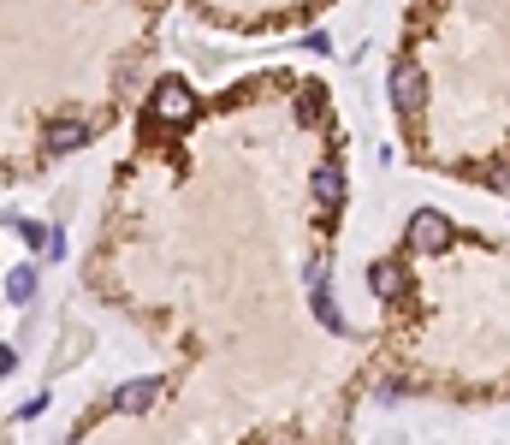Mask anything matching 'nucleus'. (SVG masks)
<instances>
[{
	"label": "nucleus",
	"mask_w": 510,
	"mask_h": 445,
	"mask_svg": "<svg viewBox=\"0 0 510 445\" xmlns=\"http://www.w3.org/2000/svg\"><path fill=\"white\" fill-rule=\"evenodd\" d=\"M386 89H392L397 114H422V95H427V89H422V66H392V84H386Z\"/></svg>",
	"instance_id": "obj_3"
},
{
	"label": "nucleus",
	"mask_w": 510,
	"mask_h": 445,
	"mask_svg": "<svg viewBox=\"0 0 510 445\" xmlns=\"http://www.w3.org/2000/svg\"><path fill=\"white\" fill-rule=\"evenodd\" d=\"M404 244L415 250V256H440L445 244H451V220L445 214H433V208H422V214L404 226Z\"/></svg>",
	"instance_id": "obj_1"
},
{
	"label": "nucleus",
	"mask_w": 510,
	"mask_h": 445,
	"mask_svg": "<svg viewBox=\"0 0 510 445\" xmlns=\"http://www.w3.org/2000/svg\"><path fill=\"white\" fill-rule=\"evenodd\" d=\"M13 232L24 238V250H48V244H54V232L36 226V220H13Z\"/></svg>",
	"instance_id": "obj_10"
},
{
	"label": "nucleus",
	"mask_w": 510,
	"mask_h": 445,
	"mask_svg": "<svg viewBox=\"0 0 510 445\" xmlns=\"http://www.w3.org/2000/svg\"><path fill=\"white\" fill-rule=\"evenodd\" d=\"M155 114L167 119V125H190V119H196V95H190L178 77H167V84L155 89Z\"/></svg>",
	"instance_id": "obj_2"
},
{
	"label": "nucleus",
	"mask_w": 510,
	"mask_h": 445,
	"mask_svg": "<svg viewBox=\"0 0 510 445\" xmlns=\"http://www.w3.org/2000/svg\"><path fill=\"white\" fill-rule=\"evenodd\" d=\"M160 392H167V380H155V374H149V380H125V386L114 392V404L125 410V416H149Z\"/></svg>",
	"instance_id": "obj_4"
},
{
	"label": "nucleus",
	"mask_w": 510,
	"mask_h": 445,
	"mask_svg": "<svg viewBox=\"0 0 510 445\" xmlns=\"http://www.w3.org/2000/svg\"><path fill=\"white\" fill-rule=\"evenodd\" d=\"M309 303H314V315H321V327H326V332H344V315H339V303L326 297V286H321V291H314V297H309Z\"/></svg>",
	"instance_id": "obj_9"
},
{
	"label": "nucleus",
	"mask_w": 510,
	"mask_h": 445,
	"mask_svg": "<svg viewBox=\"0 0 510 445\" xmlns=\"http://www.w3.org/2000/svg\"><path fill=\"white\" fill-rule=\"evenodd\" d=\"M309 196H314V208H339L344 202V167L339 160H321L309 173Z\"/></svg>",
	"instance_id": "obj_5"
},
{
	"label": "nucleus",
	"mask_w": 510,
	"mask_h": 445,
	"mask_svg": "<svg viewBox=\"0 0 510 445\" xmlns=\"http://www.w3.org/2000/svg\"><path fill=\"white\" fill-rule=\"evenodd\" d=\"M30 297H36V273L13 268V273H6V303H30Z\"/></svg>",
	"instance_id": "obj_8"
},
{
	"label": "nucleus",
	"mask_w": 510,
	"mask_h": 445,
	"mask_svg": "<svg viewBox=\"0 0 510 445\" xmlns=\"http://www.w3.org/2000/svg\"><path fill=\"white\" fill-rule=\"evenodd\" d=\"M369 286H374V297H397V291H404V268H397V261H374Z\"/></svg>",
	"instance_id": "obj_7"
},
{
	"label": "nucleus",
	"mask_w": 510,
	"mask_h": 445,
	"mask_svg": "<svg viewBox=\"0 0 510 445\" xmlns=\"http://www.w3.org/2000/svg\"><path fill=\"white\" fill-rule=\"evenodd\" d=\"M89 119H48V137H42V149L48 155H66V149H84L89 143Z\"/></svg>",
	"instance_id": "obj_6"
}]
</instances>
